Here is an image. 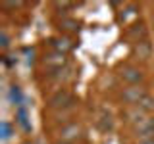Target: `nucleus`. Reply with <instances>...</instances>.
<instances>
[{
    "mask_svg": "<svg viewBox=\"0 0 154 144\" xmlns=\"http://www.w3.org/2000/svg\"><path fill=\"white\" fill-rule=\"evenodd\" d=\"M118 75L127 86H137L144 81V71L137 65H123Z\"/></svg>",
    "mask_w": 154,
    "mask_h": 144,
    "instance_id": "obj_1",
    "label": "nucleus"
},
{
    "mask_svg": "<svg viewBox=\"0 0 154 144\" xmlns=\"http://www.w3.org/2000/svg\"><path fill=\"white\" fill-rule=\"evenodd\" d=\"M146 88H144L143 85H137V86H125L123 92H122V100L123 104L127 106H139L141 104V100L146 96Z\"/></svg>",
    "mask_w": 154,
    "mask_h": 144,
    "instance_id": "obj_2",
    "label": "nucleus"
},
{
    "mask_svg": "<svg viewBox=\"0 0 154 144\" xmlns=\"http://www.w3.org/2000/svg\"><path fill=\"white\" fill-rule=\"evenodd\" d=\"M135 136L139 140H146V138H154V117H146L141 123H137L133 127Z\"/></svg>",
    "mask_w": 154,
    "mask_h": 144,
    "instance_id": "obj_3",
    "label": "nucleus"
},
{
    "mask_svg": "<svg viewBox=\"0 0 154 144\" xmlns=\"http://www.w3.org/2000/svg\"><path fill=\"white\" fill-rule=\"evenodd\" d=\"M81 134H83V127H81L79 123H69V125H66V127L60 129L58 138L64 140V142H75Z\"/></svg>",
    "mask_w": 154,
    "mask_h": 144,
    "instance_id": "obj_4",
    "label": "nucleus"
},
{
    "mask_svg": "<svg viewBox=\"0 0 154 144\" xmlns=\"http://www.w3.org/2000/svg\"><path fill=\"white\" fill-rule=\"evenodd\" d=\"M50 46L54 52H60V54H67L75 48V40L71 37H66V35H60V37H54L50 38Z\"/></svg>",
    "mask_w": 154,
    "mask_h": 144,
    "instance_id": "obj_5",
    "label": "nucleus"
},
{
    "mask_svg": "<svg viewBox=\"0 0 154 144\" xmlns=\"http://www.w3.org/2000/svg\"><path fill=\"white\" fill-rule=\"evenodd\" d=\"M133 56L137 60H143L146 62L148 58L152 56V44L148 40H141V42H135L133 44Z\"/></svg>",
    "mask_w": 154,
    "mask_h": 144,
    "instance_id": "obj_6",
    "label": "nucleus"
},
{
    "mask_svg": "<svg viewBox=\"0 0 154 144\" xmlns=\"http://www.w3.org/2000/svg\"><path fill=\"white\" fill-rule=\"evenodd\" d=\"M71 102H73V98H71V94L67 92V90H58L50 98V108H66V106H69Z\"/></svg>",
    "mask_w": 154,
    "mask_h": 144,
    "instance_id": "obj_7",
    "label": "nucleus"
},
{
    "mask_svg": "<svg viewBox=\"0 0 154 144\" xmlns=\"http://www.w3.org/2000/svg\"><path fill=\"white\" fill-rule=\"evenodd\" d=\"M146 27H144V23L143 21H139V23H135V25L127 31V37L129 38H133V44L135 42H141V40H146Z\"/></svg>",
    "mask_w": 154,
    "mask_h": 144,
    "instance_id": "obj_8",
    "label": "nucleus"
},
{
    "mask_svg": "<svg viewBox=\"0 0 154 144\" xmlns=\"http://www.w3.org/2000/svg\"><path fill=\"white\" fill-rule=\"evenodd\" d=\"M125 117H127V121H129V123H133V127H135V125L141 123L143 119H146L148 115L144 113L141 108H137V106H129V108L125 110Z\"/></svg>",
    "mask_w": 154,
    "mask_h": 144,
    "instance_id": "obj_9",
    "label": "nucleus"
},
{
    "mask_svg": "<svg viewBox=\"0 0 154 144\" xmlns=\"http://www.w3.org/2000/svg\"><path fill=\"white\" fill-rule=\"evenodd\" d=\"M79 25L81 23L77 21L75 17H67V16L58 21V29H60L62 33H77L79 31Z\"/></svg>",
    "mask_w": 154,
    "mask_h": 144,
    "instance_id": "obj_10",
    "label": "nucleus"
},
{
    "mask_svg": "<svg viewBox=\"0 0 154 144\" xmlns=\"http://www.w3.org/2000/svg\"><path fill=\"white\" fill-rule=\"evenodd\" d=\"M64 64H66V54L52 52V54L45 56V65H48V67H62Z\"/></svg>",
    "mask_w": 154,
    "mask_h": 144,
    "instance_id": "obj_11",
    "label": "nucleus"
},
{
    "mask_svg": "<svg viewBox=\"0 0 154 144\" xmlns=\"http://www.w3.org/2000/svg\"><path fill=\"white\" fill-rule=\"evenodd\" d=\"M10 102L14 106H17V108L23 106V92H21V88H19L17 85H14L12 88H10Z\"/></svg>",
    "mask_w": 154,
    "mask_h": 144,
    "instance_id": "obj_12",
    "label": "nucleus"
},
{
    "mask_svg": "<svg viewBox=\"0 0 154 144\" xmlns=\"http://www.w3.org/2000/svg\"><path fill=\"white\" fill-rule=\"evenodd\" d=\"M16 119H17V123L21 125V129H23L25 133L31 131V125H29V121H27V110L23 108V106H21V108H17V112H16Z\"/></svg>",
    "mask_w": 154,
    "mask_h": 144,
    "instance_id": "obj_13",
    "label": "nucleus"
},
{
    "mask_svg": "<svg viewBox=\"0 0 154 144\" xmlns=\"http://www.w3.org/2000/svg\"><path fill=\"white\" fill-rule=\"evenodd\" d=\"M137 108H141L146 115H148V113H152V112H154V98H152L150 94H146V96H144V98L141 100V104H139Z\"/></svg>",
    "mask_w": 154,
    "mask_h": 144,
    "instance_id": "obj_14",
    "label": "nucleus"
},
{
    "mask_svg": "<svg viewBox=\"0 0 154 144\" xmlns=\"http://www.w3.org/2000/svg\"><path fill=\"white\" fill-rule=\"evenodd\" d=\"M135 14H137V6H133V4H129V6L127 8H123L122 10V14H119V23H125V21H127V17L129 16H135Z\"/></svg>",
    "mask_w": 154,
    "mask_h": 144,
    "instance_id": "obj_15",
    "label": "nucleus"
},
{
    "mask_svg": "<svg viewBox=\"0 0 154 144\" xmlns=\"http://www.w3.org/2000/svg\"><path fill=\"white\" fill-rule=\"evenodd\" d=\"M12 133H14V129H12V123L10 121H2V140H8L10 136H12Z\"/></svg>",
    "mask_w": 154,
    "mask_h": 144,
    "instance_id": "obj_16",
    "label": "nucleus"
},
{
    "mask_svg": "<svg viewBox=\"0 0 154 144\" xmlns=\"http://www.w3.org/2000/svg\"><path fill=\"white\" fill-rule=\"evenodd\" d=\"M0 46H2V50H8L10 46V37L6 31H0Z\"/></svg>",
    "mask_w": 154,
    "mask_h": 144,
    "instance_id": "obj_17",
    "label": "nucleus"
},
{
    "mask_svg": "<svg viewBox=\"0 0 154 144\" xmlns=\"http://www.w3.org/2000/svg\"><path fill=\"white\" fill-rule=\"evenodd\" d=\"M2 6L4 8H19V6H23V2H2Z\"/></svg>",
    "mask_w": 154,
    "mask_h": 144,
    "instance_id": "obj_18",
    "label": "nucleus"
},
{
    "mask_svg": "<svg viewBox=\"0 0 154 144\" xmlns=\"http://www.w3.org/2000/svg\"><path fill=\"white\" fill-rule=\"evenodd\" d=\"M137 144H154V138H146V140H139Z\"/></svg>",
    "mask_w": 154,
    "mask_h": 144,
    "instance_id": "obj_19",
    "label": "nucleus"
}]
</instances>
